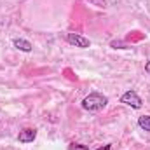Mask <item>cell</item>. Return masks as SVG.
<instances>
[{
	"mask_svg": "<svg viewBox=\"0 0 150 150\" xmlns=\"http://www.w3.org/2000/svg\"><path fill=\"white\" fill-rule=\"evenodd\" d=\"M108 103V98L100 94V93H91L89 96H86L82 100V108L87 110V112H100L107 107Z\"/></svg>",
	"mask_w": 150,
	"mask_h": 150,
	"instance_id": "cell-1",
	"label": "cell"
},
{
	"mask_svg": "<svg viewBox=\"0 0 150 150\" xmlns=\"http://www.w3.org/2000/svg\"><path fill=\"white\" fill-rule=\"evenodd\" d=\"M120 103H124V105H127V107H131V108H136V110L143 107L142 98H140V96H138V93H136V91H133V89L126 91V93L120 96Z\"/></svg>",
	"mask_w": 150,
	"mask_h": 150,
	"instance_id": "cell-2",
	"label": "cell"
},
{
	"mask_svg": "<svg viewBox=\"0 0 150 150\" xmlns=\"http://www.w3.org/2000/svg\"><path fill=\"white\" fill-rule=\"evenodd\" d=\"M67 42L75 45V47H80V49H86L91 45V40L84 35H80V33H67Z\"/></svg>",
	"mask_w": 150,
	"mask_h": 150,
	"instance_id": "cell-3",
	"label": "cell"
},
{
	"mask_svg": "<svg viewBox=\"0 0 150 150\" xmlns=\"http://www.w3.org/2000/svg\"><path fill=\"white\" fill-rule=\"evenodd\" d=\"M35 138H37V131L32 129V127H25V129H21L19 134H18V142H19V143H30V142H33Z\"/></svg>",
	"mask_w": 150,
	"mask_h": 150,
	"instance_id": "cell-4",
	"label": "cell"
},
{
	"mask_svg": "<svg viewBox=\"0 0 150 150\" xmlns=\"http://www.w3.org/2000/svg\"><path fill=\"white\" fill-rule=\"evenodd\" d=\"M12 44H14V47H16V49L23 51V52H32V49H33V45H32L26 38H14V40H12Z\"/></svg>",
	"mask_w": 150,
	"mask_h": 150,
	"instance_id": "cell-5",
	"label": "cell"
},
{
	"mask_svg": "<svg viewBox=\"0 0 150 150\" xmlns=\"http://www.w3.org/2000/svg\"><path fill=\"white\" fill-rule=\"evenodd\" d=\"M138 126H140L143 131H149L150 133V115H142V117H138Z\"/></svg>",
	"mask_w": 150,
	"mask_h": 150,
	"instance_id": "cell-6",
	"label": "cell"
},
{
	"mask_svg": "<svg viewBox=\"0 0 150 150\" xmlns=\"http://www.w3.org/2000/svg\"><path fill=\"white\" fill-rule=\"evenodd\" d=\"M67 150H89L87 145H82V143H70Z\"/></svg>",
	"mask_w": 150,
	"mask_h": 150,
	"instance_id": "cell-7",
	"label": "cell"
},
{
	"mask_svg": "<svg viewBox=\"0 0 150 150\" xmlns=\"http://www.w3.org/2000/svg\"><path fill=\"white\" fill-rule=\"evenodd\" d=\"M86 2H89L91 5H96L100 9H105L107 7V0H86Z\"/></svg>",
	"mask_w": 150,
	"mask_h": 150,
	"instance_id": "cell-8",
	"label": "cell"
},
{
	"mask_svg": "<svg viewBox=\"0 0 150 150\" xmlns=\"http://www.w3.org/2000/svg\"><path fill=\"white\" fill-rule=\"evenodd\" d=\"M110 45H112V47H115V49H127V45H126L124 42H120V40H113Z\"/></svg>",
	"mask_w": 150,
	"mask_h": 150,
	"instance_id": "cell-9",
	"label": "cell"
},
{
	"mask_svg": "<svg viewBox=\"0 0 150 150\" xmlns=\"http://www.w3.org/2000/svg\"><path fill=\"white\" fill-rule=\"evenodd\" d=\"M96 150H112V145H103V147H100Z\"/></svg>",
	"mask_w": 150,
	"mask_h": 150,
	"instance_id": "cell-10",
	"label": "cell"
},
{
	"mask_svg": "<svg viewBox=\"0 0 150 150\" xmlns=\"http://www.w3.org/2000/svg\"><path fill=\"white\" fill-rule=\"evenodd\" d=\"M145 72L150 75V61H147V63H145Z\"/></svg>",
	"mask_w": 150,
	"mask_h": 150,
	"instance_id": "cell-11",
	"label": "cell"
}]
</instances>
